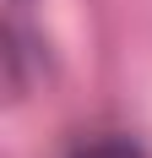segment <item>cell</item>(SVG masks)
<instances>
[{
	"mask_svg": "<svg viewBox=\"0 0 152 158\" xmlns=\"http://www.w3.org/2000/svg\"><path fill=\"white\" fill-rule=\"evenodd\" d=\"M6 71H11V87L16 93H27L33 87V77H44V44L33 38L22 22H11V33H6Z\"/></svg>",
	"mask_w": 152,
	"mask_h": 158,
	"instance_id": "6da1fadb",
	"label": "cell"
},
{
	"mask_svg": "<svg viewBox=\"0 0 152 158\" xmlns=\"http://www.w3.org/2000/svg\"><path fill=\"white\" fill-rule=\"evenodd\" d=\"M76 158H141V147H130V142H92Z\"/></svg>",
	"mask_w": 152,
	"mask_h": 158,
	"instance_id": "7a4b0ae2",
	"label": "cell"
},
{
	"mask_svg": "<svg viewBox=\"0 0 152 158\" xmlns=\"http://www.w3.org/2000/svg\"><path fill=\"white\" fill-rule=\"evenodd\" d=\"M16 6H27V0H16Z\"/></svg>",
	"mask_w": 152,
	"mask_h": 158,
	"instance_id": "3957f363",
	"label": "cell"
}]
</instances>
